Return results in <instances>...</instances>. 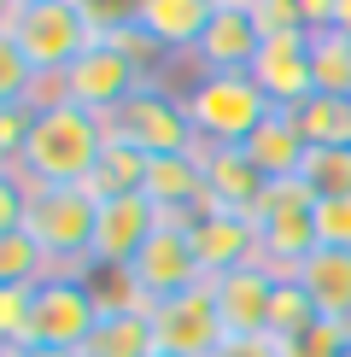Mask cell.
<instances>
[{
    "instance_id": "6da1fadb",
    "label": "cell",
    "mask_w": 351,
    "mask_h": 357,
    "mask_svg": "<svg viewBox=\"0 0 351 357\" xmlns=\"http://www.w3.org/2000/svg\"><path fill=\"white\" fill-rule=\"evenodd\" d=\"M100 153H106V117L58 100V106H41L36 135L18 158V176L36 188H88Z\"/></svg>"
},
{
    "instance_id": "7a4b0ae2",
    "label": "cell",
    "mask_w": 351,
    "mask_h": 357,
    "mask_svg": "<svg viewBox=\"0 0 351 357\" xmlns=\"http://www.w3.org/2000/svg\"><path fill=\"white\" fill-rule=\"evenodd\" d=\"M94 222H100V199L88 188H36L29 182L24 229L36 234V246L47 252L53 270L82 275L94 264Z\"/></svg>"
},
{
    "instance_id": "3957f363",
    "label": "cell",
    "mask_w": 351,
    "mask_h": 357,
    "mask_svg": "<svg viewBox=\"0 0 351 357\" xmlns=\"http://www.w3.org/2000/svg\"><path fill=\"white\" fill-rule=\"evenodd\" d=\"M252 229H258V258L270 270L292 275L304 258L316 252V193L287 176V182H263L252 205Z\"/></svg>"
},
{
    "instance_id": "277c9868",
    "label": "cell",
    "mask_w": 351,
    "mask_h": 357,
    "mask_svg": "<svg viewBox=\"0 0 351 357\" xmlns=\"http://www.w3.org/2000/svg\"><path fill=\"white\" fill-rule=\"evenodd\" d=\"M182 106H187V123H194V135L205 146H246L252 129L275 112L246 70L240 77H199L182 94Z\"/></svg>"
},
{
    "instance_id": "5b68a950",
    "label": "cell",
    "mask_w": 351,
    "mask_h": 357,
    "mask_svg": "<svg viewBox=\"0 0 351 357\" xmlns=\"http://www.w3.org/2000/svg\"><path fill=\"white\" fill-rule=\"evenodd\" d=\"M100 310H106V299H100L82 275L53 270L36 293H29V322H24V340H18V346L82 351V340L94 334V322H100Z\"/></svg>"
},
{
    "instance_id": "8992f818",
    "label": "cell",
    "mask_w": 351,
    "mask_h": 357,
    "mask_svg": "<svg viewBox=\"0 0 351 357\" xmlns=\"http://www.w3.org/2000/svg\"><path fill=\"white\" fill-rule=\"evenodd\" d=\"M6 36L24 47L29 70H36V82H41V77L58 82L88 47H94V29L77 18V6H70V0H24Z\"/></svg>"
},
{
    "instance_id": "52a82bcc",
    "label": "cell",
    "mask_w": 351,
    "mask_h": 357,
    "mask_svg": "<svg viewBox=\"0 0 351 357\" xmlns=\"http://www.w3.org/2000/svg\"><path fill=\"white\" fill-rule=\"evenodd\" d=\"M194 217L199 211H158V229H153V241L141 246V258L129 264V287L141 293V299H176V293H187V287H199L205 270H199V258H194Z\"/></svg>"
},
{
    "instance_id": "ba28073f",
    "label": "cell",
    "mask_w": 351,
    "mask_h": 357,
    "mask_svg": "<svg viewBox=\"0 0 351 357\" xmlns=\"http://www.w3.org/2000/svg\"><path fill=\"white\" fill-rule=\"evenodd\" d=\"M106 141L141 146L146 158L158 153H199V135L187 123V106L176 94H164L158 82H146L141 94H129L117 112H106Z\"/></svg>"
},
{
    "instance_id": "9c48e42d",
    "label": "cell",
    "mask_w": 351,
    "mask_h": 357,
    "mask_svg": "<svg viewBox=\"0 0 351 357\" xmlns=\"http://www.w3.org/2000/svg\"><path fill=\"white\" fill-rule=\"evenodd\" d=\"M153 82L146 70L135 65L129 53H117V47H106V41H94L77 65L58 77V100H70V106H82V112H94V117H106V112H117L129 94H141V88Z\"/></svg>"
},
{
    "instance_id": "30bf717a",
    "label": "cell",
    "mask_w": 351,
    "mask_h": 357,
    "mask_svg": "<svg viewBox=\"0 0 351 357\" xmlns=\"http://www.w3.org/2000/svg\"><path fill=\"white\" fill-rule=\"evenodd\" d=\"M153 340H158L164 357H211L217 346H223L228 328H223V317H217L211 281L176 293V299H158L153 305Z\"/></svg>"
},
{
    "instance_id": "8fae6325",
    "label": "cell",
    "mask_w": 351,
    "mask_h": 357,
    "mask_svg": "<svg viewBox=\"0 0 351 357\" xmlns=\"http://www.w3.org/2000/svg\"><path fill=\"white\" fill-rule=\"evenodd\" d=\"M311 29H287V36H263V47L252 59V82L263 88V100L281 112H299L316 94V59H311Z\"/></svg>"
},
{
    "instance_id": "7c38bea8",
    "label": "cell",
    "mask_w": 351,
    "mask_h": 357,
    "mask_svg": "<svg viewBox=\"0 0 351 357\" xmlns=\"http://www.w3.org/2000/svg\"><path fill=\"white\" fill-rule=\"evenodd\" d=\"M258 47H263V29L252 18V6H246V0H223L217 18H211V29L199 36V47L187 59L199 65V77H240V70L252 77Z\"/></svg>"
},
{
    "instance_id": "4fadbf2b",
    "label": "cell",
    "mask_w": 351,
    "mask_h": 357,
    "mask_svg": "<svg viewBox=\"0 0 351 357\" xmlns=\"http://www.w3.org/2000/svg\"><path fill=\"white\" fill-rule=\"evenodd\" d=\"M158 229V205L146 193H117V199H100V222H94V264L100 270L129 275V264L141 258V246L153 241Z\"/></svg>"
},
{
    "instance_id": "5bb4252c",
    "label": "cell",
    "mask_w": 351,
    "mask_h": 357,
    "mask_svg": "<svg viewBox=\"0 0 351 357\" xmlns=\"http://www.w3.org/2000/svg\"><path fill=\"white\" fill-rule=\"evenodd\" d=\"M187 234H194V258H199L205 281L258 264V229H252V217H246V211L199 205V217H194V229H187Z\"/></svg>"
},
{
    "instance_id": "9a60e30c",
    "label": "cell",
    "mask_w": 351,
    "mask_h": 357,
    "mask_svg": "<svg viewBox=\"0 0 351 357\" xmlns=\"http://www.w3.org/2000/svg\"><path fill=\"white\" fill-rule=\"evenodd\" d=\"M275 281L281 270H270V264H246V270L234 275H217L211 293H217V317H223L228 334H270V305H275Z\"/></svg>"
},
{
    "instance_id": "2e32d148",
    "label": "cell",
    "mask_w": 351,
    "mask_h": 357,
    "mask_svg": "<svg viewBox=\"0 0 351 357\" xmlns=\"http://www.w3.org/2000/svg\"><path fill=\"white\" fill-rule=\"evenodd\" d=\"M158 340H153V299H106V310H100L94 334L82 340V357H153Z\"/></svg>"
},
{
    "instance_id": "e0dca14e",
    "label": "cell",
    "mask_w": 351,
    "mask_h": 357,
    "mask_svg": "<svg viewBox=\"0 0 351 357\" xmlns=\"http://www.w3.org/2000/svg\"><path fill=\"white\" fill-rule=\"evenodd\" d=\"M199 170H205V205L252 217V205L263 193V170L246 158V146H205L199 141Z\"/></svg>"
},
{
    "instance_id": "ac0fdd59",
    "label": "cell",
    "mask_w": 351,
    "mask_h": 357,
    "mask_svg": "<svg viewBox=\"0 0 351 357\" xmlns=\"http://www.w3.org/2000/svg\"><path fill=\"white\" fill-rule=\"evenodd\" d=\"M217 6H223V0H141L135 24H141L164 53H194L199 36H205L211 18H217Z\"/></svg>"
},
{
    "instance_id": "d6986e66",
    "label": "cell",
    "mask_w": 351,
    "mask_h": 357,
    "mask_svg": "<svg viewBox=\"0 0 351 357\" xmlns=\"http://www.w3.org/2000/svg\"><path fill=\"white\" fill-rule=\"evenodd\" d=\"M292 275H299V287H304V299H311L316 317L345 322V328H351V252H340V246H316Z\"/></svg>"
},
{
    "instance_id": "ffe728a7",
    "label": "cell",
    "mask_w": 351,
    "mask_h": 357,
    "mask_svg": "<svg viewBox=\"0 0 351 357\" xmlns=\"http://www.w3.org/2000/svg\"><path fill=\"white\" fill-rule=\"evenodd\" d=\"M304 135H299V123H292V112H281L275 106L263 123L252 129V141H246V158L263 170V182H287V176H299V165H304Z\"/></svg>"
},
{
    "instance_id": "44dd1931",
    "label": "cell",
    "mask_w": 351,
    "mask_h": 357,
    "mask_svg": "<svg viewBox=\"0 0 351 357\" xmlns=\"http://www.w3.org/2000/svg\"><path fill=\"white\" fill-rule=\"evenodd\" d=\"M146 165H153V158H146L141 146L106 141V153H100L94 176H88V193H94V199H117V193H141V188H146Z\"/></svg>"
},
{
    "instance_id": "7402d4cb",
    "label": "cell",
    "mask_w": 351,
    "mask_h": 357,
    "mask_svg": "<svg viewBox=\"0 0 351 357\" xmlns=\"http://www.w3.org/2000/svg\"><path fill=\"white\" fill-rule=\"evenodd\" d=\"M292 123H299L304 146H351V100L311 94L299 112H292Z\"/></svg>"
},
{
    "instance_id": "603a6c76",
    "label": "cell",
    "mask_w": 351,
    "mask_h": 357,
    "mask_svg": "<svg viewBox=\"0 0 351 357\" xmlns=\"http://www.w3.org/2000/svg\"><path fill=\"white\" fill-rule=\"evenodd\" d=\"M47 275H53V264H47V252L36 246L29 229L0 234V287H41Z\"/></svg>"
},
{
    "instance_id": "cb8c5ba5",
    "label": "cell",
    "mask_w": 351,
    "mask_h": 357,
    "mask_svg": "<svg viewBox=\"0 0 351 357\" xmlns=\"http://www.w3.org/2000/svg\"><path fill=\"white\" fill-rule=\"evenodd\" d=\"M299 182L316 199H345L351 193V146H311L299 165Z\"/></svg>"
},
{
    "instance_id": "d4e9b609",
    "label": "cell",
    "mask_w": 351,
    "mask_h": 357,
    "mask_svg": "<svg viewBox=\"0 0 351 357\" xmlns=\"http://www.w3.org/2000/svg\"><path fill=\"white\" fill-rule=\"evenodd\" d=\"M311 59H316V94L351 100V36L322 29V36L311 41Z\"/></svg>"
},
{
    "instance_id": "484cf974",
    "label": "cell",
    "mask_w": 351,
    "mask_h": 357,
    "mask_svg": "<svg viewBox=\"0 0 351 357\" xmlns=\"http://www.w3.org/2000/svg\"><path fill=\"white\" fill-rule=\"evenodd\" d=\"M275 346H281V357H345L351 328H345V322H328V317H311L304 328L281 334Z\"/></svg>"
},
{
    "instance_id": "4316f807",
    "label": "cell",
    "mask_w": 351,
    "mask_h": 357,
    "mask_svg": "<svg viewBox=\"0 0 351 357\" xmlns=\"http://www.w3.org/2000/svg\"><path fill=\"white\" fill-rule=\"evenodd\" d=\"M36 117H41L36 100H6V106H0V158H6V165L24 158L29 135H36Z\"/></svg>"
},
{
    "instance_id": "83f0119b",
    "label": "cell",
    "mask_w": 351,
    "mask_h": 357,
    "mask_svg": "<svg viewBox=\"0 0 351 357\" xmlns=\"http://www.w3.org/2000/svg\"><path fill=\"white\" fill-rule=\"evenodd\" d=\"M316 310H311V299H304V287H299V275H281L275 281V305H270V334L281 340V334H292V328H304Z\"/></svg>"
},
{
    "instance_id": "f1b7e54d",
    "label": "cell",
    "mask_w": 351,
    "mask_h": 357,
    "mask_svg": "<svg viewBox=\"0 0 351 357\" xmlns=\"http://www.w3.org/2000/svg\"><path fill=\"white\" fill-rule=\"evenodd\" d=\"M29 88H36V70H29L24 47L0 29V106H6V100H29Z\"/></svg>"
},
{
    "instance_id": "f546056e",
    "label": "cell",
    "mask_w": 351,
    "mask_h": 357,
    "mask_svg": "<svg viewBox=\"0 0 351 357\" xmlns=\"http://www.w3.org/2000/svg\"><path fill=\"white\" fill-rule=\"evenodd\" d=\"M77 6V18L94 29V41L100 36H111V29H123V24H135V12H141V0H70Z\"/></svg>"
},
{
    "instance_id": "4dcf8cb0",
    "label": "cell",
    "mask_w": 351,
    "mask_h": 357,
    "mask_svg": "<svg viewBox=\"0 0 351 357\" xmlns=\"http://www.w3.org/2000/svg\"><path fill=\"white\" fill-rule=\"evenodd\" d=\"M316 246L351 252V193L345 199H316Z\"/></svg>"
},
{
    "instance_id": "1f68e13d",
    "label": "cell",
    "mask_w": 351,
    "mask_h": 357,
    "mask_svg": "<svg viewBox=\"0 0 351 357\" xmlns=\"http://www.w3.org/2000/svg\"><path fill=\"white\" fill-rule=\"evenodd\" d=\"M29 293L36 287H0V351H18L29 322Z\"/></svg>"
},
{
    "instance_id": "d6a6232c",
    "label": "cell",
    "mask_w": 351,
    "mask_h": 357,
    "mask_svg": "<svg viewBox=\"0 0 351 357\" xmlns=\"http://www.w3.org/2000/svg\"><path fill=\"white\" fill-rule=\"evenodd\" d=\"M263 36H287V29H304V0H246Z\"/></svg>"
},
{
    "instance_id": "836d02e7",
    "label": "cell",
    "mask_w": 351,
    "mask_h": 357,
    "mask_svg": "<svg viewBox=\"0 0 351 357\" xmlns=\"http://www.w3.org/2000/svg\"><path fill=\"white\" fill-rule=\"evenodd\" d=\"M24 217H29V182L18 170H0V234L24 229Z\"/></svg>"
},
{
    "instance_id": "e575fe53",
    "label": "cell",
    "mask_w": 351,
    "mask_h": 357,
    "mask_svg": "<svg viewBox=\"0 0 351 357\" xmlns=\"http://www.w3.org/2000/svg\"><path fill=\"white\" fill-rule=\"evenodd\" d=\"M211 357H281V346H275V334H228Z\"/></svg>"
},
{
    "instance_id": "d590c367",
    "label": "cell",
    "mask_w": 351,
    "mask_h": 357,
    "mask_svg": "<svg viewBox=\"0 0 351 357\" xmlns=\"http://www.w3.org/2000/svg\"><path fill=\"white\" fill-rule=\"evenodd\" d=\"M12 357H82V351H53V346H18Z\"/></svg>"
},
{
    "instance_id": "8d00e7d4",
    "label": "cell",
    "mask_w": 351,
    "mask_h": 357,
    "mask_svg": "<svg viewBox=\"0 0 351 357\" xmlns=\"http://www.w3.org/2000/svg\"><path fill=\"white\" fill-rule=\"evenodd\" d=\"M334 29H340V36H351V0H340V6H334Z\"/></svg>"
},
{
    "instance_id": "74e56055",
    "label": "cell",
    "mask_w": 351,
    "mask_h": 357,
    "mask_svg": "<svg viewBox=\"0 0 351 357\" xmlns=\"http://www.w3.org/2000/svg\"><path fill=\"white\" fill-rule=\"evenodd\" d=\"M12 18H18V0H0V29H12Z\"/></svg>"
},
{
    "instance_id": "f35d334b",
    "label": "cell",
    "mask_w": 351,
    "mask_h": 357,
    "mask_svg": "<svg viewBox=\"0 0 351 357\" xmlns=\"http://www.w3.org/2000/svg\"><path fill=\"white\" fill-rule=\"evenodd\" d=\"M0 170H12V165H6V158H0Z\"/></svg>"
},
{
    "instance_id": "ab89813d",
    "label": "cell",
    "mask_w": 351,
    "mask_h": 357,
    "mask_svg": "<svg viewBox=\"0 0 351 357\" xmlns=\"http://www.w3.org/2000/svg\"><path fill=\"white\" fill-rule=\"evenodd\" d=\"M0 357H12V351H0Z\"/></svg>"
},
{
    "instance_id": "60d3db41",
    "label": "cell",
    "mask_w": 351,
    "mask_h": 357,
    "mask_svg": "<svg viewBox=\"0 0 351 357\" xmlns=\"http://www.w3.org/2000/svg\"><path fill=\"white\" fill-rule=\"evenodd\" d=\"M153 357H164V351H153Z\"/></svg>"
},
{
    "instance_id": "b9f144b4",
    "label": "cell",
    "mask_w": 351,
    "mask_h": 357,
    "mask_svg": "<svg viewBox=\"0 0 351 357\" xmlns=\"http://www.w3.org/2000/svg\"><path fill=\"white\" fill-rule=\"evenodd\" d=\"M345 357H351V346H345Z\"/></svg>"
},
{
    "instance_id": "7bdbcfd3",
    "label": "cell",
    "mask_w": 351,
    "mask_h": 357,
    "mask_svg": "<svg viewBox=\"0 0 351 357\" xmlns=\"http://www.w3.org/2000/svg\"><path fill=\"white\" fill-rule=\"evenodd\" d=\"M18 6H24V0H18Z\"/></svg>"
}]
</instances>
